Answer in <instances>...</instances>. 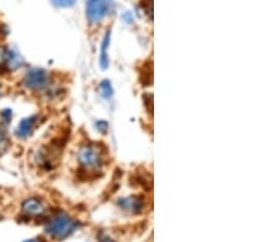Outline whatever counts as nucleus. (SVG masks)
I'll list each match as a JSON object with an SVG mask.
<instances>
[{"mask_svg": "<svg viewBox=\"0 0 275 242\" xmlns=\"http://www.w3.org/2000/svg\"><path fill=\"white\" fill-rule=\"evenodd\" d=\"M78 224L68 216L66 214L60 213L53 219H50L48 225L45 226V233L55 239H65L77 229Z\"/></svg>", "mask_w": 275, "mask_h": 242, "instance_id": "f257e3e1", "label": "nucleus"}, {"mask_svg": "<svg viewBox=\"0 0 275 242\" xmlns=\"http://www.w3.org/2000/svg\"><path fill=\"white\" fill-rule=\"evenodd\" d=\"M78 163L88 172L101 170L104 163L103 151L97 144H86L78 152Z\"/></svg>", "mask_w": 275, "mask_h": 242, "instance_id": "f03ea898", "label": "nucleus"}, {"mask_svg": "<svg viewBox=\"0 0 275 242\" xmlns=\"http://www.w3.org/2000/svg\"><path fill=\"white\" fill-rule=\"evenodd\" d=\"M49 72L42 69H32L24 77V86L30 91H43L49 86Z\"/></svg>", "mask_w": 275, "mask_h": 242, "instance_id": "7ed1b4c3", "label": "nucleus"}, {"mask_svg": "<svg viewBox=\"0 0 275 242\" xmlns=\"http://www.w3.org/2000/svg\"><path fill=\"white\" fill-rule=\"evenodd\" d=\"M110 0H88L87 17L91 22H99L106 16L110 9Z\"/></svg>", "mask_w": 275, "mask_h": 242, "instance_id": "20e7f679", "label": "nucleus"}, {"mask_svg": "<svg viewBox=\"0 0 275 242\" xmlns=\"http://www.w3.org/2000/svg\"><path fill=\"white\" fill-rule=\"evenodd\" d=\"M22 65V60L19 54L12 52L7 47H0V70L11 71L16 70Z\"/></svg>", "mask_w": 275, "mask_h": 242, "instance_id": "39448f33", "label": "nucleus"}, {"mask_svg": "<svg viewBox=\"0 0 275 242\" xmlns=\"http://www.w3.org/2000/svg\"><path fill=\"white\" fill-rule=\"evenodd\" d=\"M22 212L26 215L38 216L42 215L45 212V207L37 198H29V200H26L22 203Z\"/></svg>", "mask_w": 275, "mask_h": 242, "instance_id": "423d86ee", "label": "nucleus"}, {"mask_svg": "<svg viewBox=\"0 0 275 242\" xmlns=\"http://www.w3.org/2000/svg\"><path fill=\"white\" fill-rule=\"evenodd\" d=\"M35 122H37V116L35 115L24 119V120L20 122L19 126H17V136H19L20 138H26V137H29L30 135L32 134L33 129H34Z\"/></svg>", "mask_w": 275, "mask_h": 242, "instance_id": "0eeeda50", "label": "nucleus"}, {"mask_svg": "<svg viewBox=\"0 0 275 242\" xmlns=\"http://www.w3.org/2000/svg\"><path fill=\"white\" fill-rule=\"evenodd\" d=\"M54 6L58 7H70L76 2V0H50Z\"/></svg>", "mask_w": 275, "mask_h": 242, "instance_id": "6e6552de", "label": "nucleus"}, {"mask_svg": "<svg viewBox=\"0 0 275 242\" xmlns=\"http://www.w3.org/2000/svg\"><path fill=\"white\" fill-rule=\"evenodd\" d=\"M7 138H6V131H5V127L0 124V148L6 146Z\"/></svg>", "mask_w": 275, "mask_h": 242, "instance_id": "1a4fd4ad", "label": "nucleus"}, {"mask_svg": "<svg viewBox=\"0 0 275 242\" xmlns=\"http://www.w3.org/2000/svg\"><path fill=\"white\" fill-rule=\"evenodd\" d=\"M101 242H114V241L110 240V239H109V238H103L101 240Z\"/></svg>", "mask_w": 275, "mask_h": 242, "instance_id": "9d476101", "label": "nucleus"}, {"mask_svg": "<svg viewBox=\"0 0 275 242\" xmlns=\"http://www.w3.org/2000/svg\"><path fill=\"white\" fill-rule=\"evenodd\" d=\"M26 242H44V241L40 240V239H33V240H30V241H26Z\"/></svg>", "mask_w": 275, "mask_h": 242, "instance_id": "9b49d317", "label": "nucleus"}, {"mask_svg": "<svg viewBox=\"0 0 275 242\" xmlns=\"http://www.w3.org/2000/svg\"><path fill=\"white\" fill-rule=\"evenodd\" d=\"M0 93H1V86H0Z\"/></svg>", "mask_w": 275, "mask_h": 242, "instance_id": "f8f14e48", "label": "nucleus"}]
</instances>
